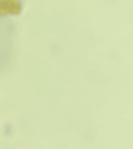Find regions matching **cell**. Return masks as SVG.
Instances as JSON below:
<instances>
[{
	"label": "cell",
	"instance_id": "obj_1",
	"mask_svg": "<svg viewBox=\"0 0 133 149\" xmlns=\"http://www.w3.org/2000/svg\"><path fill=\"white\" fill-rule=\"evenodd\" d=\"M20 0H0V15L6 13H18Z\"/></svg>",
	"mask_w": 133,
	"mask_h": 149
}]
</instances>
